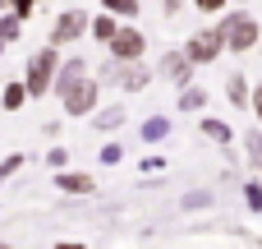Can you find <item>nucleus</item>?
<instances>
[{"label": "nucleus", "mask_w": 262, "mask_h": 249, "mask_svg": "<svg viewBox=\"0 0 262 249\" xmlns=\"http://www.w3.org/2000/svg\"><path fill=\"white\" fill-rule=\"evenodd\" d=\"M51 69H55V55H51V51H41V55L28 65V88H32V92H41V88L51 83Z\"/></svg>", "instance_id": "f257e3e1"}, {"label": "nucleus", "mask_w": 262, "mask_h": 249, "mask_svg": "<svg viewBox=\"0 0 262 249\" xmlns=\"http://www.w3.org/2000/svg\"><path fill=\"white\" fill-rule=\"evenodd\" d=\"M92 97H97V88H92V83H78V79H69V88H64V102H69V111H88V106H92Z\"/></svg>", "instance_id": "f03ea898"}, {"label": "nucleus", "mask_w": 262, "mask_h": 249, "mask_svg": "<svg viewBox=\"0 0 262 249\" xmlns=\"http://www.w3.org/2000/svg\"><path fill=\"white\" fill-rule=\"evenodd\" d=\"M226 32H230L226 42H230V46H239V51H244V46H253V37H258L253 18H230V28H226Z\"/></svg>", "instance_id": "7ed1b4c3"}, {"label": "nucleus", "mask_w": 262, "mask_h": 249, "mask_svg": "<svg viewBox=\"0 0 262 249\" xmlns=\"http://www.w3.org/2000/svg\"><path fill=\"white\" fill-rule=\"evenodd\" d=\"M221 46H226V37H221V32H203V37L189 46V55H193V60H212Z\"/></svg>", "instance_id": "20e7f679"}, {"label": "nucleus", "mask_w": 262, "mask_h": 249, "mask_svg": "<svg viewBox=\"0 0 262 249\" xmlns=\"http://www.w3.org/2000/svg\"><path fill=\"white\" fill-rule=\"evenodd\" d=\"M111 46H115V55H138V51H143V37H138V32H124V37L115 32Z\"/></svg>", "instance_id": "39448f33"}, {"label": "nucleus", "mask_w": 262, "mask_h": 249, "mask_svg": "<svg viewBox=\"0 0 262 249\" xmlns=\"http://www.w3.org/2000/svg\"><path fill=\"white\" fill-rule=\"evenodd\" d=\"M78 28H83V14H64V18L55 23V42H69V37H78Z\"/></svg>", "instance_id": "423d86ee"}, {"label": "nucleus", "mask_w": 262, "mask_h": 249, "mask_svg": "<svg viewBox=\"0 0 262 249\" xmlns=\"http://www.w3.org/2000/svg\"><path fill=\"white\" fill-rule=\"evenodd\" d=\"M161 69H166L170 79H180V83L189 79V60H184V55H166V60H161Z\"/></svg>", "instance_id": "0eeeda50"}, {"label": "nucleus", "mask_w": 262, "mask_h": 249, "mask_svg": "<svg viewBox=\"0 0 262 249\" xmlns=\"http://www.w3.org/2000/svg\"><path fill=\"white\" fill-rule=\"evenodd\" d=\"M60 185H64V189H74V194L92 189V180H88V176H60Z\"/></svg>", "instance_id": "6e6552de"}, {"label": "nucleus", "mask_w": 262, "mask_h": 249, "mask_svg": "<svg viewBox=\"0 0 262 249\" xmlns=\"http://www.w3.org/2000/svg\"><path fill=\"white\" fill-rule=\"evenodd\" d=\"M249 157H253V166H262V139L258 134H249Z\"/></svg>", "instance_id": "1a4fd4ad"}, {"label": "nucleus", "mask_w": 262, "mask_h": 249, "mask_svg": "<svg viewBox=\"0 0 262 249\" xmlns=\"http://www.w3.org/2000/svg\"><path fill=\"white\" fill-rule=\"evenodd\" d=\"M97 37L111 42V37H115V23H111V18H97Z\"/></svg>", "instance_id": "9d476101"}, {"label": "nucleus", "mask_w": 262, "mask_h": 249, "mask_svg": "<svg viewBox=\"0 0 262 249\" xmlns=\"http://www.w3.org/2000/svg\"><path fill=\"white\" fill-rule=\"evenodd\" d=\"M9 37H18V23H14V18H5V23H0V42H9Z\"/></svg>", "instance_id": "9b49d317"}, {"label": "nucleus", "mask_w": 262, "mask_h": 249, "mask_svg": "<svg viewBox=\"0 0 262 249\" xmlns=\"http://www.w3.org/2000/svg\"><path fill=\"white\" fill-rule=\"evenodd\" d=\"M207 134H212V139H230V129H226L221 120H207Z\"/></svg>", "instance_id": "f8f14e48"}, {"label": "nucleus", "mask_w": 262, "mask_h": 249, "mask_svg": "<svg viewBox=\"0 0 262 249\" xmlns=\"http://www.w3.org/2000/svg\"><path fill=\"white\" fill-rule=\"evenodd\" d=\"M111 9H120V14H134V0H106Z\"/></svg>", "instance_id": "ddd939ff"}, {"label": "nucleus", "mask_w": 262, "mask_h": 249, "mask_svg": "<svg viewBox=\"0 0 262 249\" xmlns=\"http://www.w3.org/2000/svg\"><path fill=\"white\" fill-rule=\"evenodd\" d=\"M198 5H203V9H216V5H221V0H198Z\"/></svg>", "instance_id": "4468645a"}, {"label": "nucleus", "mask_w": 262, "mask_h": 249, "mask_svg": "<svg viewBox=\"0 0 262 249\" xmlns=\"http://www.w3.org/2000/svg\"><path fill=\"white\" fill-rule=\"evenodd\" d=\"M175 5H180V0H166V9H175Z\"/></svg>", "instance_id": "2eb2a0df"}, {"label": "nucleus", "mask_w": 262, "mask_h": 249, "mask_svg": "<svg viewBox=\"0 0 262 249\" xmlns=\"http://www.w3.org/2000/svg\"><path fill=\"white\" fill-rule=\"evenodd\" d=\"M258 111H262V92H258Z\"/></svg>", "instance_id": "dca6fc26"}]
</instances>
